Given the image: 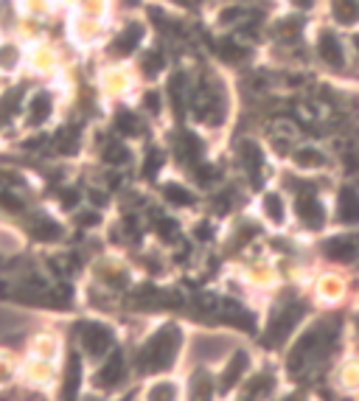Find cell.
Returning <instances> with one entry per match:
<instances>
[{
  "instance_id": "obj_7",
  "label": "cell",
  "mask_w": 359,
  "mask_h": 401,
  "mask_svg": "<svg viewBox=\"0 0 359 401\" xmlns=\"http://www.w3.org/2000/svg\"><path fill=\"white\" fill-rule=\"evenodd\" d=\"M217 314H219V320H222V323L236 325V328H242V331H253V328H256L253 314H250V312H247L242 303H236V300H219Z\"/></svg>"
},
{
  "instance_id": "obj_8",
  "label": "cell",
  "mask_w": 359,
  "mask_h": 401,
  "mask_svg": "<svg viewBox=\"0 0 359 401\" xmlns=\"http://www.w3.org/2000/svg\"><path fill=\"white\" fill-rule=\"evenodd\" d=\"M28 233L37 239V241H59L62 236H65V230H62V225L59 222H53L51 216H45V214H37V216H31L28 219Z\"/></svg>"
},
{
  "instance_id": "obj_13",
  "label": "cell",
  "mask_w": 359,
  "mask_h": 401,
  "mask_svg": "<svg viewBox=\"0 0 359 401\" xmlns=\"http://www.w3.org/2000/svg\"><path fill=\"white\" fill-rule=\"evenodd\" d=\"M140 40H143V26H140V23H129V26L112 40L110 51H112L115 56H129V53L140 45Z\"/></svg>"
},
{
  "instance_id": "obj_9",
  "label": "cell",
  "mask_w": 359,
  "mask_h": 401,
  "mask_svg": "<svg viewBox=\"0 0 359 401\" xmlns=\"http://www.w3.org/2000/svg\"><path fill=\"white\" fill-rule=\"evenodd\" d=\"M317 53H320V59H323L326 65H331V68H337V71L345 65V53H342V45H340V40H337L334 31H323V34H320Z\"/></svg>"
},
{
  "instance_id": "obj_41",
  "label": "cell",
  "mask_w": 359,
  "mask_h": 401,
  "mask_svg": "<svg viewBox=\"0 0 359 401\" xmlns=\"http://www.w3.org/2000/svg\"><path fill=\"white\" fill-rule=\"evenodd\" d=\"M172 3H180V6H188V0H172Z\"/></svg>"
},
{
  "instance_id": "obj_29",
  "label": "cell",
  "mask_w": 359,
  "mask_h": 401,
  "mask_svg": "<svg viewBox=\"0 0 359 401\" xmlns=\"http://www.w3.org/2000/svg\"><path fill=\"white\" fill-rule=\"evenodd\" d=\"M295 163L301 169H317V166H323V155L317 149H298L295 152Z\"/></svg>"
},
{
  "instance_id": "obj_12",
  "label": "cell",
  "mask_w": 359,
  "mask_h": 401,
  "mask_svg": "<svg viewBox=\"0 0 359 401\" xmlns=\"http://www.w3.org/2000/svg\"><path fill=\"white\" fill-rule=\"evenodd\" d=\"M337 216L342 225H356L359 222V191L356 188H342L337 199Z\"/></svg>"
},
{
  "instance_id": "obj_34",
  "label": "cell",
  "mask_w": 359,
  "mask_h": 401,
  "mask_svg": "<svg viewBox=\"0 0 359 401\" xmlns=\"http://www.w3.org/2000/svg\"><path fill=\"white\" fill-rule=\"evenodd\" d=\"M143 107H147L152 115H158V112H160V107H163V101H160V93H158V90H149L147 96H143Z\"/></svg>"
},
{
  "instance_id": "obj_37",
  "label": "cell",
  "mask_w": 359,
  "mask_h": 401,
  "mask_svg": "<svg viewBox=\"0 0 359 401\" xmlns=\"http://www.w3.org/2000/svg\"><path fill=\"white\" fill-rule=\"evenodd\" d=\"M82 228H93V225H99L101 222V216L96 214V211H85V214H79V219H76Z\"/></svg>"
},
{
  "instance_id": "obj_43",
  "label": "cell",
  "mask_w": 359,
  "mask_h": 401,
  "mask_svg": "<svg viewBox=\"0 0 359 401\" xmlns=\"http://www.w3.org/2000/svg\"><path fill=\"white\" fill-rule=\"evenodd\" d=\"M356 328H359V317H356Z\"/></svg>"
},
{
  "instance_id": "obj_18",
  "label": "cell",
  "mask_w": 359,
  "mask_h": 401,
  "mask_svg": "<svg viewBox=\"0 0 359 401\" xmlns=\"http://www.w3.org/2000/svg\"><path fill=\"white\" fill-rule=\"evenodd\" d=\"M331 9H334V17L342 26H351V23L359 20V3H356V0H334Z\"/></svg>"
},
{
  "instance_id": "obj_6",
  "label": "cell",
  "mask_w": 359,
  "mask_h": 401,
  "mask_svg": "<svg viewBox=\"0 0 359 401\" xmlns=\"http://www.w3.org/2000/svg\"><path fill=\"white\" fill-rule=\"evenodd\" d=\"M323 253L331 258V261H340V264H348L359 255V236H331L326 244H323Z\"/></svg>"
},
{
  "instance_id": "obj_28",
  "label": "cell",
  "mask_w": 359,
  "mask_h": 401,
  "mask_svg": "<svg viewBox=\"0 0 359 401\" xmlns=\"http://www.w3.org/2000/svg\"><path fill=\"white\" fill-rule=\"evenodd\" d=\"M104 160H107V163H115V166H124V163L129 160V149H126L121 141H110V144L104 146Z\"/></svg>"
},
{
  "instance_id": "obj_2",
  "label": "cell",
  "mask_w": 359,
  "mask_h": 401,
  "mask_svg": "<svg viewBox=\"0 0 359 401\" xmlns=\"http://www.w3.org/2000/svg\"><path fill=\"white\" fill-rule=\"evenodd\" d=\"M183 345V331L174 323H166L163 328H158V334H152V340L140 348L137 354V370L140 373H160L169 370L177 359V351Z\"/></svg>"
},
{
  "instance_id": "obj_27",
  "label": "cell",
  "mask_w": 359,
  "mask_h": 401,
  "mask_svg": "<svg viewBox=\"0 0 359 401\" xmlns=\"http://www.w3.org/2000/svg\"><path fill=\"white\" fill-rule=\"evenodd\" d=\"M177 155H183L185 160H197L202 155V144L197 141V135H183L177 141Z\"/></svg>"
},
{
  "instance_id": "obj_22",
  "label": "cell",
  "mask_w": 359,
  "mask_h": 401,
  "mask_svg": "<svg viewBox=\"0 0 359 401\" xmlns=\"http://www.w3.org/2000/svg\"><path fill=\"white\" fill-rule=\"evenodd\" d=\"M272 384H275L272 373H258V376H253V379H250V384H247L244 395H247V398H264V395H269V393H272Z\"/></svg>"
},
{
  "instance_id": "obj_38",
  "label": "cell",
  "mask_w": 359,
  "mask_h": 401,
  "mask_svg": "<svg viewBox=\"0 0 359 401\" xmlns=\"http://www.w3.org/2000/svg\"><path fill=\"white\" fill-rule=\"evenodd\" d=\"M59 199H62V205H65V208H74V205H76V199H79V194H76L74 188H70V191H59Z\"/></svg>"
},
{
  "instance_id": "obj_16",
  "label": "cell",
  "mask_w": 359,
  "mask_h": 401,
  "mask_svg": "<svg viewBox=\"0 0 359 401\" xmlns=\"http://www.w3.org/2000/svg\"><path fill=\"white\" fill-rule=\"evenodd\" d=\"M51 110H53V99H51L48 93H34V99H31V104H28V123H31V126L45 123L48 115H51Z\"/></svg>"
},
{
  "instance_id": "obj_1",
  "label": "cell",
  "mask_w": 359,
  "mask_h": 401,
  "mask_svg": "<svg viewBox=\"0 0 359 401\" xmlns=\"http://www.w3.org/2000/svg\"><path fill=\"white\" fill-rule=\"evenodd\" d=\"M337 334H340V320H326V323L312 325L290 354V373H301L312 368L315 362H320L331 351Z\"/></svg>"
},
{
  "instance_id": "obj_3",
  "label": "cell",
  "mask_w": 359,
  "mask_h": 401,
  "mask_svg": "<svg viewBox=\"0 0 359 401\" xmlns=\"http://www.w3.org/2000/svg\"><path fill=\"white\" fill-rule=\"evenodd\" d=\"M303 312H306V303H298V300H295V303H283V306L269 317V323H267L264 345H267V348L283 345L286 340H290V334L295 331V325L301 323Z\"/></svg>"
},
{
  "instance_id": "obj_31",
  "label": "cell",
  "mask_w": 359,
  "mask_h": 401,
  "mask_svg": "<svg viewBox=\"0 0 359 401\" xmlns=\"http://www.w3.org/2000/svg\"><path fill=\"white\" fill-rule=\"evenodd\" d=\"M17 101H20V90H12L9 96H3V99H0V123H6V121L15 115V110H17Z\"/></svg>"
},
{
  "instance_id": "obj_5",
  "label": "cell",
  "mask_w": 359,
  "mask_h": 401,
  "mask_svg": "<svg viewBox=\"0 0 359 401\" xmlns=\"http://www.w3.org/2000/svg\"><path fill=\"white\" fill-rule=\"evenodd\" d=\"M295 211H298L301 222H303L309 230H317V228H323V222H326V211H323L320 199L315 196V191H312V188H306V191L298 196V205H295Z\"/></svg>"
},
{
  "instance_id": "obj_35",
  "label": "cell",
  "mask_w": 359,
  "mask_h": 401,
  "mask_svg": "<svg viewBox=\"0 0 359 401\" xmlns=\"http://www.w3.org/2000/svg\"><path fill=\"white\" fill-rule=\"evenodd\" d=\"M197 180L205 182V185L213 182V180H217V169H213V166H199V169H197Z\"/></svg>"
},
{
  "instance_id": "obj_36",
  "label": "cell",
  "mask_w": 359,
  "mask_h": 401,
  "mask_svg": "<svg viewBox=\"0 0 359 401\" xmlns=\"http://www.w3.org/2000/svg\"><path fill=\"white\" fill-rule=\"evenodd\" d=\"M149 395H152V398H174V395H177V390L172 387V382H163V387H155Z\"/></svg>"
},
{
  "instance_id": "obj_14",
  "label": "cell",
  "mask_w": 359,
  "mask_h": 401,
  "mask_svg": "<svg viewBox=\"0 0 359 401\" xmlns=\"http://www.w3.org/2000/svg\"><path fill=\"white\" fill-rule=\"evenodd\" d=\"M79 384H82V359L76 351H70L67 365H65V379H62V395L74 398L79 393Z\"/></svg>"
},
{
  "instance_id": "obj_23",
  "label": "cell",
  "mask_w": 359,
  "mask_h": 401,
  "mask_svg": "<svg viewBox=\"0 0 359 401\" xmlns=\"http://www.w3.org/2000/svg\"><path fill=\"white\" fill-rule=\"evenodd\" d=\"M56 146L62 155H76L79 152V129L76 126H65L56 135Z\"/></svg>"
},
{
  "instance_id": "obj_10",
  "label": "cell",
  "mask_w": 359,
  "mask_h": 401,
  "mask_svg": "<svg viewBox=\"0 0 359 401\" xmlns=\"http://www.w3.org/2000/svg\"><path fill=\"white\" fill-rule=\"evenodd\" d=\"M242 155V166L247 169V174L253 177V185H261V169H264V152L258 149V144L253 141H242L239 146Z\"/></svg>"
},
{
  "instance_id": "obj_25",
  "label": "cell",
  "mask_w": 359,
  "mask_h": 401,
  "mask_svg": "<svg viewBox=\"0 0 359 401\" xmlns=\"http://www.w3.org/2000/svg\"><path fill=\"white\" fill-rule=\"evenodd\" d=\"M140 68H143V74H147L149 79H155V76L166 68V56H163L160 51H149L147 56H143V65H140Z\"/></svg>"
},
{
  "instance_id": "obj_21",
  "label": "cell",
  "mask_w": 359,
  "mask_h": 401,
  "mask_svg": "<svg viewBox=\"0 0 359 401\" xmlns=\"http://www.w3.org/2000/svg\"><path fill=\"white\" fill-rule=\"evenodd\" d=\"M217 53L225 59V62H242L250 56V51L244 45H239L236 40H219L217 42Z\"/></svg>"
},
{
  "instance_id": "obj_33",
  "label": "cell",
  "mask_w": 359,
  "mask_h": 401,
  "mask_svg": "<svg viewBox=\"0 0 359 401\" xmlns=\"http://www.w3.org/2000/svg\"><path fill=\"white\" fill-rule=\"evenodd\" d=\"M278 34H283V37H295V34H301V20H295V17L281 20V23H278Z\"/></svg>"
},
{
  "instance_id": "obj_39",
  "label": "cell",
  "mask_w": 359,
  "mask_h": 401,
  "mask_svg": "<svg viewBox=\"0 0 359 401\" xmlns=\"http://www.w3.org/2000/svg\"><path fill=\"white\" fill-rule=\"evenodd\" d=\"M194 236H197V239H210V236H213V230H210V225H208V222H199V225H197V230H194Z\"/></svg>"
},
{
  "instance_id": "obj_32",
  "label": "cell",
  "mask_w": 359,
  "mask_h": 401,
  "mask_svg": "<svg viewBox=\"0 0 359 401\" xmlns=\"http://www.w3.org/2000/svg\"><path fill=\"white\" fill-rule=\"evenodd\" d=\"M155 230H158V236H160L163 241H174V239H177V233H180V228H177V222H174V219H158Z\"/></svg>"
},
{
  "instance_id": "obj_19",
  "label": "cell",
  "mask_w": 359,
  "mask_h": 401,
  "mask_svg": "<svg viewBox=\"0 0 359 401\" xmlns=\"http://www.w3.org/2000/svg\"><path fill=\"white\" fill-rule=\"evenodd\" d=\"M163 196H166V203H172V205H180V208H188V205H194V194H191L188 188H183L180 182H169V185L163 188Z\"/></svg>"
},
{
  "instance_id": "obj_40",
  "label": "cell",
  "mask_w": 359,
  "mask_h": 401,
  "mask_svg": "<svg viewBox=\"0 0 359 401\" xmlns=\"http://www.w3.org/2000/svg\"><path fill=\"white\" fill-rule=\"evenodd\" d=\"M295 6H301V9H312V0H295Z\"/></svg>"
},
{
  "instance_id": "obj_26",
  "label": "cell",
  "mask_w": 359,
  "mask_h": 401,
  "mask_svg": "<svg viewBox=\"0 0 359 401\" xmlns=\"http://www.w3.org/2000/svg\"><path fill=\"white\" fill-rule=\"evenodd\" d=\"M264 214L269 216V222H275V225H281L283 222V199L278 196V194H267L264 196Z\"/></svg>"
},
{
  "instance_id": "obj_42",
  "label": "cell",
  "mask_w": 359,
  "mask_h": 401,
  "mask_svg": "<svg viewBox=\"0 0 359 401\" xmlns=\"http://www.w3.org/2000/svg\"><path fill=\"white\" fill-rule=\"evenodd\" d=\"M353 45H356V48H359V34H356V37H353Z\"/></svg>"
},
{
  "instance_id": "obj_30",
  "label": "cell",
  "mask_w": 359,
  "mask_h": 401,
  "mask_svg": "<svg viewBox=\"0 0 359 401\" xmlns=\"http://www.w3.org/2000/svg\"><path fill=\"white\" fill-rule=\"evenodd\" d=\"M191 395L194 398H210L213 395V387H210V376L208 373H194V379H191Z\"/></svg>"
},
{
  "instance_id": "obj_24",
  "label": "cell",
  "mask_w": 359,
  "mask_h": 401,
  "mask_svg": "<svg viewBox=\"0 0 359 401\" xmlns=\"http://www.w3.org/2000/svg\"><path fill=\"white\" fill-rule=\"evenodd\" d=\"M160 169H163V152L152 146V149L147 152V160H143V169H140V174L147 177V180H155Z\"/></svg>"
},
{
  "instance_id": "obj_11",
  "label": "cell",
  "mask_w": 359,
  "mask_h": 401,
  "mask_svg": "<svg viewBox=\"0 0 359 401\" xmlns=\"http://www.w3.org/2000/svg\"><path fill=\"white\" fill-rule=\"evenodd\" d=\"M124 373H126V362H124V357H121V351H115L101 368H99V373H96V384L99 387H115L121 379H124Z\"/></svg>"
},
{
  "instance_id": "obj_17",
  "label": "cell",
  "mask_w": 359,
  "mask_h": 401,
  "mask_svg": "<svg viewBox=\"0 0 359 401\" xmlns=\"http://www.w3.org/2000/svg\"><path fill=\"white\" fill-rule=\"evenodd\" d=\"M185 93H188V82H185V74H174L172 82H169V96H172V107L177 112V118L183 115L185 110Z\"/></svg>"
},
{
  "instance_id": "obj_4",
  "label": "cell",
  "mask_w": 359,
  "mask_h": 401,
  "mask_svg": "<svg viewBox=\"0 0 359 401\" xmlns=\"http://www.w3.org/2000/svg\"><path fill=\"white\" fill-rule=\"evenodd\" d=\"M76 334H79V345L85 348V354L90 359H99L104 357L110 348H112V331L104 325V323H96V320H85L76 325Z\"/></svg>"
},
{
  "instance_id": "obj_20",
  "label": "cell",
  "mask_w": 359,
  "mask_h": 401,
  "mask_svg": "<svg viewBox=\"0 0 359 401\" xmlns=\"http://www.w3.org/2000/svg\"><path fill=\"white\" fill-rule=\"evenodd\" d=\"M115 129L121 132V135L132 138V135H137V132H143V123H140V118H137L135 112L121 110V112L115 115Z\"/></svg>"
},
{
  "instance_id": "obj_15",
  "label": "cell",
  "mask_w": 359,
  "mask_h": 401,
  "mask_svg": "<svg viewBox=\"0 0 359 401\" xmlns=\"http://www.w3.org/2000/svg\"><path fill=\"white\" fill-rule=\"evenodd\" d=\"M247 365H250V357L244 351H236L231 357V362L225 365V370H222V390H231L233 384H239V379L244 376Z\"/></svg>"
}]
</instances>
